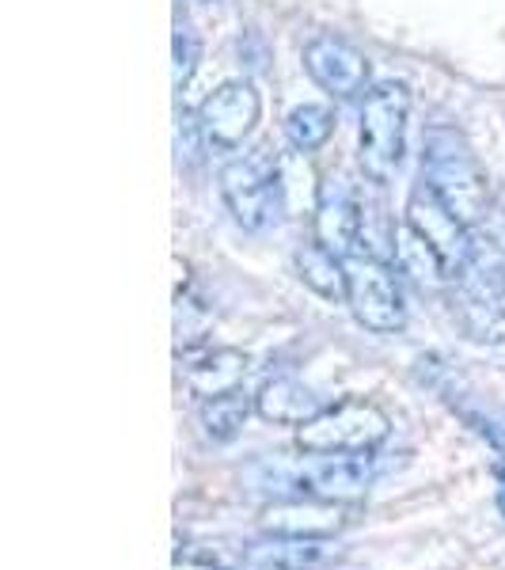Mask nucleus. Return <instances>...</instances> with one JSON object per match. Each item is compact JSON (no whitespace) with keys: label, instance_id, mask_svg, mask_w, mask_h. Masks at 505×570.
Listing matches in <instances>:
<instances>
[{"label":"nucleus","instance_id":"f257e3e1","mask_svg":"<svg viewBox=\"0 0 505 570\" xmlns=\"http://www.w3.org/2000/svg\"><path fill=\"white\" fill-rule=\"evenodd\" d=\"M422 179L453 206V214L475 225L486 214L491 183L479 164V156L467 145V137L456 126L434 122L422 141Z\"/></svg>","mask_w":505,"mask_h":570},{"label":"nucleus","instance_id":"f03ea898","mask_svg":"<svg viewBox=\"0 0 505 570\" xmlns=\"http://www.w3.org/2000/svg\"><path fill=\"white\" fill-rule=\"evenodd\" d=\"M388 438V411L373 400H362V395L327 403L316 419L297 426V449L316 456H373Z\"/></svg>","mask_w":505,"mask_h":570},{"label":"nucleus","instance_id":"7ed1b4c3","mask_svg":"<svg viewBox=\"0 0 505 570\" xmlns=\"http://www.w3.org/2000/svg\"><path fill=\"white\" fill-rule=\"evenodd\" d=\"M369 456H316L305 453L297 461H263V487H281V499H319L350 505L365 499L373 472L365 468Z\"/></svg>","mask_w":505,"mask_h":570},{"label":"nucleus","instance_id":"20e7f679","mask_svg":"<svg viewBox=\"0 0 505 570\" xmlns=\"http://www.w3.org/2000/svg\"><path fill=\"white\" fill-rule=\"evenodd\" d=\"M407 118H410V88L399 80H384L369 88L362 104V130H357V156L362 171L373 183H392L403 164V145H407Z\"/></svg>","mask_w":505,"mask_h":570},{"label":"nucleus","instance_id":"39448f33","mask_svg":"<svg viewBox=\"0 0 505 570\" xmlns=\"http://www.w3.org/2000/svg\"><path fill=\"white\" fill-rule=\"evenodd\" d=\"M346 305L357 324L376 335H396L407 324L396 266L380 263L373 252H357L346 259Z\"/></svg>","mask_w":505,"mask_h":570},{"label":"nucleus","instance_id":"423d86ee","mask_svg":"<svg viewBox=\"0 0 505 570\" xmlns=\"http://www.w3.org/2000/svg\"><path fill=\"white\" fill-rule=\"evenodd\" d=\"M206 551V544H195L187 551L190 559H209L228 570H311L330 556L327 537H289V532H263L255 540H244L236 548ZM182 556V551H179Z\"/></svg>","mask_w":505,"mask_h":570},{"label":"nucleus","instance_id":"0eeeda50","mask_svg":"<svg viewBox=\"0 0 505 570\" xmlns=\"http://www.w3.org/2000/svg\"><path fill=\"white\" fill-rule=\"evenodd\" d=\"M403 220H407V225L415 228L422 240H426L437 252V259L445 263V271H448V282H453L456 274H461L464 266H467V259H472V252H475L472 225L456 217L453 206H448V202L440 198L426 179H422L418 187L410 190L407 214H403Z\"/></svg>","mask_w":505,"mask_h":570},{"label":"nucleus","instance_id":"6e6552de","mask_svg":"<svg viewBox=\"0 0 505 570\" xmlns=\"http://www.w3.org/2000/svg\"><path fill=\"white\" fill-rule=\"evenodd\" d=\"M220 202L228 206L236 225L244 233H266L274 225L281 209L278 198V183H274V168H263L251 156H240V160H228L220 168Z\"/></svg>","mask_w":505,"mask_h":570},{"label":"nucleus","instance_id":"1a4fd4ad","mask_svg":"<svg viewBox=\"0 0 505 570\" xmlns=\"http://www.w3.org/2000/svg\"><path fill=\"white\" fill-rule=\"evenodd\" d=\"M209 149H240L263 118V96L251 80H225L198 107Z\"/></svg>","mask_w":505,"mask_h":570},{"label":"nucleus","instance_id":"9d476101","mask_svg":"<svg viewBox=\"0 0 505 570\" xmlns=\"http://www.w3.org/2000/svg\"><path fill=\"white\" fill-rule=\"evenodd\" d=\"M305 69L330 99L346 104V99L369 96L373 88V66L354 42L338 39V35H316L305 46Z\"/></svg>","mask_w":505,"mask_h":570},{"label":"nucleus","instance_id":"9b49d317","mask_svg":"<svg viewBox=\"0 0 505 570\" xmlns=\"http://www.w3.org/2000/svg\"><path fill=\"white\" fill-rule=\"evenodd\" d=\"M362 236L365 220L357 198L338 179L319 183L316 209H311V240L324 244L327 252H335L338 259H350V255L362 252Z\"/></svg>","mask_w":505,"mask_h":570},{"label":"nucleus","instance_id":"f8f14e48","mask_svg":"<svg viewBox=\"0 0 505 570\" xmlns=\"http://www.w3.org/2000/svg\"><path fill=\"white\" fill-rule=\"evenodd\" d=\"M182 357V381L198 400H214V395L244 389L247 373H251V357L232 346H217V351H190Z\"/></svg>","mask_w":505,"mask_h":570},{"label":"nucleus","instance_id":"ddd939ff","mask_svg":"<svg viewBox=\"0 0 505 570\" xmlns=\"http://www.w3.org/2000/svg\"><path fill=\"white\" fill-rule=\"evenodd\" d=\"M324 407L327 403L297 376H270L255 395V415L270 422V426H305Z\"/></svg>","mask_w":505,"mask_h":570},{"label":"nucleus","instance_id":"4468645a","mask_svg":"<svg viewBox=\"0 0 505 570\" xmlns=\"http://www.w3.org/2000/svg\"><path fill=\"white\" fill-rule=\"evenodd\" d=\"M343 502L319 499H278L266 510V532H289V537H335L346 525Z\"/></svg>","mask_w":505,"mask_h":570},{"label":"nucleus","instance_id":"2eb2a0df","mask_svg":"<svg viewBox=\"0 0 505 570\" xmlns=\"http://www.w3.org/2000/svg\"><path fill=\"white\" fill-rule=\"evenodd\" d=\"M293 271H297L300 285L316 293V297L330 301V305H346V259H338L324 244L308 240L305 247H297Z\"/></svg>","mask_w":505,"mask_h":570},{"label":"nucleus","instance_id":"dca6fc26","mask_svg":"<svg viewBox=\"0 0 505 570\" xmlns=\"http://www.w3.org/2000/svg\"><path fill=\"white\" fill-rule=\"evenodd\" d=\"M392 266H396L399 274H407L410 282L426 285V289H440V285H448L445 263L437 259L434 247L422 240L407 220H399V225L392 228Z\"/></svg>","mask_w":505,"mask_h":570},{"label":"nucleus","instance_id":"f3484780","mask_svg":"<svg viewBox=\"0 0 505 570\" xmlns=\"http://www.w3.org/2000/svg\"><path fill=\"white\" fill-rule=\"evenodd\" d=\"M251 415H255V395L236 389V392L214 395V400H201L198 426H201V434H206V441L228 445V441H236L244 434V426Z\"/></svg>","mask_w":505,"mask_h":570},{"label":"nucleus","instance_id":"a211bd4d","mask_svg":"<svg viewBox=\"0 0 505 570\" xmlns=\"http://www.w3.org/2000/svg\"><path fill=\"white\" fill-rule=\"evenodd\" d=\"M335 134V110L324 104H300L286 115V137L289 149L297 153H316L324 149Z\"/></svg>","mask_w":505,"mask_h":570},{"label":"nucleus","instance_id":"6ab92c4d","mask_svg":"<svg viewBox=\"0 0 505 570\" xmlns=\"http://www.w3.org/2000/svg\"><path fill=\"white\" fill-rule=\"evenodd\" d=\"M206 331H209V308L206 301L190 289V282H182L176 289V351L190 354L206 343Z\"/></svg>","mask_w":505,"mask_h":570},{"label":"nucleus","instance_id":"aec40b11","mask_svg":"<svg viewBox=\"0 0 505 570\" xmlns=\"http://www.w3.org/2000/svg\"><path fill=\"white\" fill-rule=\"evenodd\" d=\"M176 61H171V85H176V91L182 96V88L195 80V72H198V61H201V42L195 39V35L187 31V27H179L176 31Z\"/></svg>","mask_w":505,"mask_h":570},{"label":"nucleus","instance_id":"412c9836","mask_svg":"<svg viewBox=\"0 0 505 570\" xmlns=\"http://www.w3.org/2000/svg\"><path fill=\"white\" fill-rule=\"evenodd\" d=\"M464 419H467V426H472L475 434H479L486 445H491L494 453H498L502 461H505V426H502V422H494V419H486V415H475V411H464Z\"/></svg>","mask_w":505,"mask_h":570},{"label":"nucleus","instance_id":"4be33fe9","mask_svg":"<svg viewBox=\"0 0 505 570\" xmlns=\"http://www.w3.org/2000/svg\"><path fill=\"white\" fill-rule=\"evenodd\" d=\"M176 570H228L220 563H209V559H190V556H176Z\"/></svg>","mask_w":505,"mask_h":570},{"label":"nucleus","instance_id":"5701e85b","mask_svg":"<svg viewBox=\"0 0 505 570\" xmlns=\"http://www.w3.org/2000/svg\"><path fill=\"white\" fill-rule=\"evenodd\" d=\"M494 502H498V513L505 518V468H498V499Z\"/></svg>","mask_w":505,"mask_h":570}]
</instances>
